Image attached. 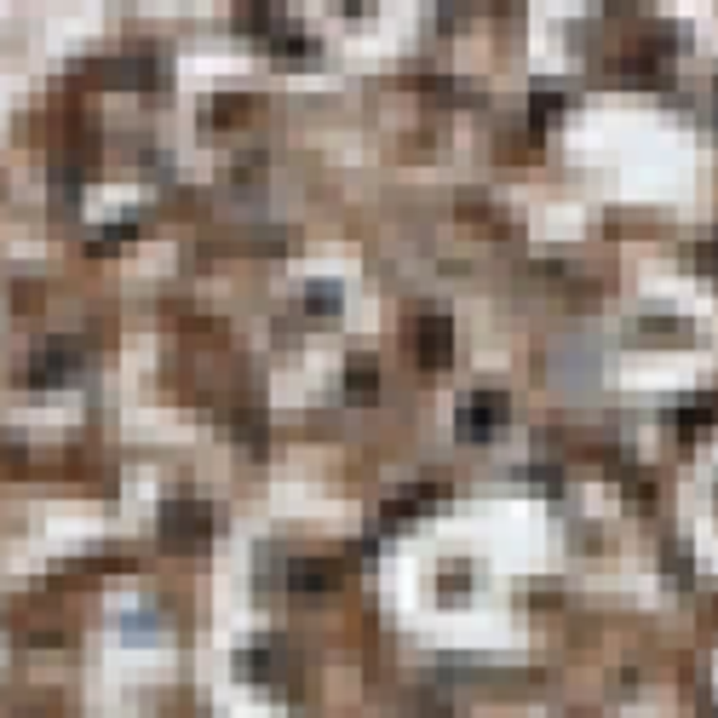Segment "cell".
<instances>
[{
    "mask_svg": "<svg viewBox=\"0 0 718 718\" xmlns=\"http://www.w3.org/2000/svg\"><path fill=\"white\" fill-rule=\"evenodd\" d=\"M506 414H512V403L501 391H471L466 403L454 408V431H461L466 443H489V437L506 426Z\"/></svg>",
    "mask_w": 718,
    "mask_h": 718,
    "instance_id": "6da1fadb",
    "label": "cell"
},
{
    "mask_svg": "<svg viewBox=\"0 0 718 718\" xmlns=\"http://www.w3.org/2000/svg\"><path fill=\"white\" fill-rule=\"evenodd\" d=\"M207 534H213V517H207L202 501H173V506L162 512V541H167L173 552H202Z\"/></svg>",
    "mask_w": 718,
    "mask_h": 718,
    "instance_id": "7a4b0ae2",
    "label": "cell"
},
{
    "mask_svg": "<svg viewBox=\"0 0 718 718\" xmlns=\"http://www.w3.org/2000/svg\"><path fill=\"white\" fill-rule=\"evenodd\" d=\"M414 356H420L426 368H443L449 363V356H454L449 316H420V323H414Z\"/></svg>",
    "mask_w": 718,
    "mask_h": 718,
    "instance_id": "3957f363",
    "label": "cell"
},
{
    "mask_svg": "<svg viewBox=\"0 0 718 718\" xmlns=\"http://www.w3.org/2000/svg\"><path fill=\"white\" fill-rule=\"evenodd\" d=\"M713 420H718V391H707V396H695V403H684L672 414V426H678V437H702V431H713Z\"/></svg>",
    "mask_w": 718,
    "mask_h": 718,
    "instance_id": "277c9868",
    "label": "cell"
},
{
    "mask_svg": "<svg viewBox=\"0 0 718 718\" xmlns=\"http://www.w3.org/2000/svg\"><path fill=\"white\" fill-rule=\"evenodd\" d=\"M288 587L293 592H333L339 587V564H316V557H305V564L288 569Z\"/></svg>",
    "mask_w": 718,
    "mask_h": 718,
    "instance_id": "5b68a950",
    "label": "cell"
},
{
    "mask_svg": "<svg viewBox=\"0 0 718 718\" xmlns=\"http://www.w3.org/2000/svg\"><path fill=\"white\" fill-rule=\"evenodd\" d=\"M345 396H351V403H374V396H380V368H374L368 356H351V368H345Z\"/></svg>",
    "mask_w": 718,
    "mask_h": 718,
    "instance_id": "8992f818",
    "label": "cell"
},
{
    "mask_svg": "<svg viewBox=\"0 0 718 718\" xmlns=\"http://www.w3.org/2000/svg\"><path fill=\"white\" fill-rule=\"evenodd\" d=\"M557 104H564V92H557V87L546 92V87H541V92H534V122H546V115H557Z\"/></svg>",
    "mask_w": 718,
    "mask_h": 718,
    "instance_id": "52a82bcc",
    "label": "cell"
},
{
    "mask_svg": "<svg viewBox=\"0 0 718 718\" xmlns=\"http://www.w3.org/2000/svg\"><path fill=\"white\" fill-rule=\"evenodd\" d=\"M695 265H702V270H713V276H718V230L707 236V242H702V248H695Z\"/></svg>",
    "mask_w": 718,
    "mask_h": 718,
    "instance_id": "ba28073f",
    "label": "cell"
},
{
    "mask_svg": "<svg viewBox=\"0 0 718 718\" xmlns=\"http://www.w3.org/2000/svg\"><path fill=\"white\" fill-rule=\"evenodd\" d=\"M311 311H339V293L316 282V288H311Z\"/></svg>",
    "mask_w": 718,
    "mask_h": 718,
    "instance_id": "9c48e42d",
    "label": "cell"
},
{
    "mask_svg": "<svg viewBox=\"0 0 718 718\" xmlns=\"http://www.w3.org/2000/svg\"><path fill=\"white\" fill-rule=\"evenodd\" d=\"M707 718H718V707H713V702H707Z\"/></svg>",
    "mask_w": 718,
    "mask_h": 718,
    "instance_id": "30bf717a",
    "label": "cell"
}]
</instances>
